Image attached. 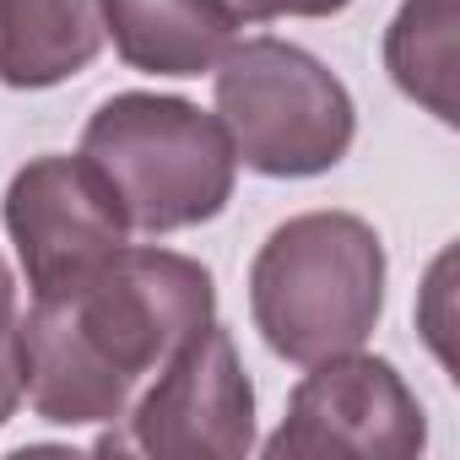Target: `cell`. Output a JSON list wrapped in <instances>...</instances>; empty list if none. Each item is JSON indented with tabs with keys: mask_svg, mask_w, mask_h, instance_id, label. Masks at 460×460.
Returning <instances> with one entry per match:
<instances>
[{
	"mask_svg": "<svg viewBox=\"0 0 460 460\" xmlns=\"http://www.w3.org/2000/svg\"><path fill=\"white\" fill-rule=\"evenodd\" d=\"M390 82L422 103L438 125L460 119L455 103V66H460V0H401V12L385 33Z\"/></svg>",
	"mask_w": 460,
	"mask_h": 460,
	"instance_id": "obj_10",
	"label": "cell"
},
{
	"mask_svg": "<svg viewBox=\"0 0 460 460\" xmlns=\"http://www.w3.org/2000/svg\"><path fill=\"white\" fill-rule=\"evenodd\" d=\"M22 401V309H17V277L0 261V411H17Z\"/></svg>",
	"mask_w": 460,
	"mask_h": 460,
	"instance_id": "obj_11",
	"label": "cell"
},
{
	"mask_svg": "<svg viewBox=\"0 0 460 460\" xmlns=\"http://www.w3.org/2000/svg\"><path fill=\"white\" fill-rule=\"evenodd\" d=\"M0 428H6V411H0Z\"/></svg>",
	"mask_w": 460,
	"mask_h": 460,
	"instance_id": "obj_13",
	"label": "cell"
},
{
	"mask_svg": "<svg viewBox=\"0 0 460 460\" xmlns=\"http://www.w3.org/2000/svg\"><path fill=\"white\" fill-rule=\"evenodd\" d=\"M82 157L141 234H184L234 200L239 152L217 114L163 93H114L82 130Z\"/></svg>",
	"mask_w": 460,
	"mask_h": 460,
	"instance_id": "obj_3",
	"label": "cell"
},
{
	"mask_svg": "<svg viewBox=\"0 0 460 460\" xmlns=\"http://www.w3.org/2000/svg\"><path fill=\"white\" fill-rule=\"evenodd\" d=\"M103 49V0H0V82L44 93Z\"/></svg>",
	"mask_w": 460,
	"mask_h": 460,
	"instance_id": "obj_9",
	"label": "cell"
},
{
	"mask_svg": "<svg viewBox=\"0 0 460 460\" xmlns=\"http://www.w3.org/2000/svg\"><path fill=\"white\" fill-rule=\"evenodd\" d=\"M217 119L239 163L266 179H314L331 173L358 136V109L341 76L288 39L227 44L211 66Z\"/></svg>",
	"mask_w": 460,
	"mask_h": 460,
	"instance_id": "obj_4",
	"label": "cell"
},
{
	"mask_svg": "<svg viewBox=\"0 0 460 460\" xmlns=\"http://www.w3.org/2000/svg\"><path fill=\"white\" fill-rule=\"evenodd\" d=\"M385 244L352 211H304L271 227L250 266V314L288 363H320L374 336L385 314Z\"/></svg>",
	"mask_w": 460,
	"mask_h": 460,
	"instance_id": "obj_2",
	"label": "cell"
},
{
	"mask_svg": "<svg viewBox=\"0 0 460 460\" xmlns=\"http://www.w3.org/2000/svg\"><path fill=\"white\" fill-rule=\"evenodd\" d=\"M6 234L28 271L33 298L66 293L130 244V222L103 173L76 152H44L17 168L6 190Z\"/></svg>",
	"mask_w": 460,
	"mask_h": 460,
	"instance_id": "obj_7",
	"label": "cell"
},
{
	"mask_svg": "<svg viewBox=\"0 0 460 460\" xmlns=\"http://www.w3.org/2000/svg\"><path fill=\"white\" fill-rule=\"evenodd\" d=\"M239 33L222 0H103V39L146 76H206Z\"/></svg>",
	"mask_w": 460,
	"mask_h": 460,
	"instance_id": "obj_8",
	"label": "cell"
},
{
	"mask_svg": "<svg viewBox=\"0 0 460 460\" xmlns=\"http://www.w3.org/2000/svg\"><path fill=\"white\" fill-rule=\"evenodd\" d=\"M428 449V417L395 363L368 352H336L309 363L288 395L282 428L266 438L271 460H411Z\"/></svg>",
	"mask_w": 460,
	"mask_h": 460,
	"instance_id": "obj_6",
	"label": "cell"
},
{
	"mask_svg": "<svg viewBox=\"0 0 460 460\" xmlns=\"http://www.w3.org/2000/svg\"><path fill=\"white\" fill-rule=\"evenodd\" d=\"M217 320V282L173 250H114L22 314V401L55 428L119 422L146 379Z\"/></svg>",
	"mask_w": 460,
	"mask_h": 460,
	"instance_id": "obj_1",
	"label": "cell"
},
{
	"mask_svg": "<svg viewBox=\"0 0 460 460\" xmlns=\"http://www.w3.org/2000/svg\"><path fill=\"white\" fill-rule=\"evenodd\" d=\"M130 433L98 449H141L152 460H239L255 449V385L239 363L234 331L206 325L190 336L125 411Z\"/></svg>",
	"mask_w": 460,
	"mask_h": 460,
	"instance_id": "obj_5",
	"label": "cell"
},
{
	"mask_svg": "<svg viewBox=\"0 0 460 460\" xmlns=\"http://www.w3.org/2000/svg\"><path fill=\"white\" fill-rule=\"evenodd\" d=\"M222 6L244 28V22H277V17H336L352 0H222Z\"/></svg>",
	"mask_w": 460,
	"mask_h": 460,
	"instance_id": "obj_12",
	"label": "cell"
}]
</instances>
